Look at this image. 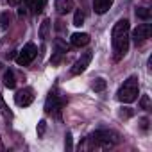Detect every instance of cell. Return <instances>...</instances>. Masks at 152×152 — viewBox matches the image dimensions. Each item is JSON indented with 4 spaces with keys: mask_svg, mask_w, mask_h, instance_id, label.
I'll return each instance as SVG.
<instances>
[{
    "mask_svg": "<svg viewBox=\"0 0 152 152\" xmlns=\"http://www.w3.org/2000/svg\"><path fill=\"white\" fill-rule=\"evenodd\" d=\"M113 38V52H115V61H120L127 50H129V20H118L113 27L111 32Z\"/></svg>",
    "mask_w": 152,
    "mask_h": 152,
    "instance_id": "cell-1",
    "label": "cell"
},
{
    "mask_svg": "<svg viewBox=\"0 0 152 152\" xmlns=\"http://www.w3.org/2000/svg\"><path fill=\"white\" fill-rule=\"evenodd\" d=\"M140 107L141 109H150V97L148 95H143L140 99Z\"/></svg>",
    "mask_w": 152,
    "mask_h": 152,
    "instance_id": "cell-21",
    "label": "cell"
},
{
    "mask_svg": "<svg viewBox=\"0 0 152 152\" xmlns=\"http://www.w3.org/2000/svg\"><path fill=\"white\" fill-rule=\"evenodd\" d=\"M138 91H140V86H138V79L134 77H129L127 81H124V84L120 86L118 93H116V99L124 104H131L138 99Z\"/></svg>",
    "mask_w": 152,
    "mask_h": 152,
    "instance_id": "cell-3",
    "label": "cell"
},
{
    "mask_svg": "<svg viewBox=\"0 0 152 152\" xmlns=\"http://www.w3.org/2000/svg\"><path fill=\"white\" fill-rule=\"evenodd\" d=\"M136 16L141 18V20H148V18H150V11H148L147 7H138V9H136Z\"/></svg>",
    "mask_w": 152,
    "mask_h": 152,
    "instance_id": "cell-17",
    "label": "cell"
},
{
    "mask_svg": "<svg viewBox=\"0 0 152 152\" xmlns=\"http://www.w3.org/2000/svg\"><path fill=\"white\" fill-rule=\"evenodd\" d=\"M18 15H20V16H25V15H27V6H20V7H18Z\"/></svg>",
    "mask_w": 152,
    "mask_h": 152,
    "instance_id": "cell-24",
    "label": "cell"
},
{
    "mask_svg": "<svg viewBox=\"0 0 152 152\" xmlns=\"http://www.w3.org/2000/svg\"><path fill=\"white\" fill-rule=\"evenodd\" d=\"M36 56H38V48H36V45H34V43H27V45L18 52V56H16V63H18L20 66H27V64H31V63L34 61Z\"/></svg>",
    "mask_w": 152,
    "mask_h": 152,
    "instance_id": "cell-4",
    "label": "cell"
},
{
    "mask_svg": "<svg viewBox=\"0 0 152 152\" xmlns=\"http://www.w3.org/2000/svg\"><path fill=\"white\" fill-rule=\"evenodd\" d=\"M84 23V11L83 9H75V15H73V25L75 27H81Z\"/></svg>",
    "mask_w": 152,
    "mask_h": 152,
    "instance_id": "cell-15",
    "label": "cell"
},
{
    "mask_svg": "<svg viewBox=\"0 0 152 152\" xmlns=\"http://www.w3.org/2000/svg\"><path fill=\"white\" fill-rule=\"evenodd\" d=\"M70 41H72L73 47H86L90 43V34H86V32H73Z\"/></svg>",
    "mask_w": 152,
    "mask_h": 152,
    "instance_id": "cell-10",
    "label": "cell"
},
{
    "mask_svg": "<svg viewBox=\"0 0 152 152\" xmlns=\"http://www.w3.org/2000/svg\"><path fill=\"white\" fill-rule=\"evenodd\" d=\"M48 31H50V20L45 18L43 23H41V27H39V38L41 39H47L48 38Z\"/></svg>",
    "mask_w": 152,
    "mask_h": 152,
    "instance_id": "cell-14",
    "label": "cell"
},
{
    "mask_svg": "<svg viewBox=\"0 0 152 152\" xmlns=\"http://www.w3.org/2000/svg\"><path fill=\"white\" fill-rule=\"evenodd\" d=\"M129 38H132L136 45H138V43H143L145 39L150 38V23H140V25L132 31V34H131Z\"/></svg>",
    "mask_w": 152,
    "mask_h": 152,
    "instance_id": "cell-7",
    "label": "cell"
},
{
    "mask_svg": "<svg viewBox=\"0 0 152 152\" xmlns=\"http://www.w3.org/2000/svg\"><path fill=\"white\" fill-rule=\"evenodd\" d=\"M4 84H6V88L15 90V86H16V77H15V72H13V70H6V72H4Z\"/></svg>",
    "mask_w": 152,
    "mask_h": 152,
    "instance_id": "cell-13",
    "label": "cell"
},
{
    "mask_svg": "<svg viewBox=\"0 0 152 152\" xmlns=\"http://www.w3.org/2000/svg\"><path fill=\"white\" fill-rule=\"evenodd\" d=\"M86 140L90 141V147H93V148H109V147H115L120 141L118 134L113 132V131H95Z\"/></svg>",
    "mask_w": 152,
    "mask_h": 152,
    "instance_id": "cell-2",
    "label": "cell"
},
{
    "mask_svg": "<svg viewBox=\"0 0 152 152\" xmlns=\"http://www.w3.org/2000/svg\"><path fill=\"white\" fill-rule=\"evenodd\" d=\"M64 145H66V148L68 150H72L73 147H72V132H66V140H64Z\"/></svg>",
    "mask_w": 152,
    "mask_h": 152,
    "instance_id": "cell-23",
    "label": "cell"
},
{
    "mask_svg": "<svg viewBox=\"0 0 152 152\" xmlns=\"http://www.w3.org/2000/svg\"><path fill=\"white\" fill-rule=\"evenodd\" d=\"M45 129H47V122H45V120H41V122L38 124V136H39V138L45 134Z\"/></svg>",
    "mask_w": 152,
    "mask_h": 152,
    "instance_id": "cell-22",
    "label": "cell"
},
{
    "mask_svg": "<svg viewBox=\"0 0 152 152\" xmlns=\"http://www.w3.org/2000/svg\"><path fill=\"white\" fill-rule=\"evenodd\" d=\"M61 107H63V102L59 100V97L54 95V93H50V95L47 97V102H45V111H47L48 115L59 118V116H61Z\"/></svg>",
    "mask_w": 152,
    "mask_h": 152,
    "instance_id": "cell-5",
    "label": "cell"
},
{
    "mask_svg": "<svg viewBox=\"0 0 152 152\" xmlns=\"http://www.w3.org/2000/svg\"><path fill=\"white\" fill-rule=\"evenodd\" d=\"M25 6L32 13H41L45 7V0H25Z\"/></svg>",
    "mask_w": 152,
    "mask_h": 152,
    "instance_id": "cell-12",
    "label": "cell"
},
{
    "mask_svg": "<svg viewBox=\"0 0 152 152\" xmlns=\"http://www.w3.org/2000/svg\"><path fill=\"white\" fill-rule=\"evenodd\" d=\"M32 100H34V93H32L31 88H23V90H20V91L15 95V102H16L20 107H27V106H31Z\"/></svg>",
    "mask_w": 152,
    "mask_h": 152,
    "instance_id": "cell-8",
    "label": "cell"
},
{
    "mask_svg": "<svg viewBox=\"0 0 152 152\" xmlns=\"http://www.w3.org/2000/svg\"><path fill=\"white\" fill-rule=\"evenodd\" d=\"M91 59H93V52L91 50H88V52H84L77 61H75V64L72 66V73L73 75H79V73H83L88 66H90V63H91Z\"/></svg>",
    "mask_w": 152,
    "mask_h": 152,
    "instance_id": "cell-6",
    "label": "cell"
},
{
    "mask_svg": "<svg viewBox=\"0 0 152 152\" xmlns=\"http://www.w3.org/2000/svg\"><path fill=\"white\" fill-rule=\"evenodd\" d=\"M0 115H4L6 118H11V116H13V113H11V109L7 107V104H6V100H4L2 95H0Z\"/></svg>",
    "mask_w": 152,
    "mask_h": 152,
    "instance_id": "cell-16",
    "label": "cell"
},
{
    "mask_svg": "<svg viewBox=\"0 0 152 152\" xmlns=\"http://www.w3.org/2000/svg\"><path fill=\"white\" fill-rule=\"evenodd\" d=\"M113 2H115V0H93V11L97 15H104V13L109 11Z\"/></svg>",
    "mask_w": 152,
    "mask_h": 152,
    "instance_id": "cell-11",
    "label": "cell"
},
{
    "mask_svg": "<svg viewBox=\"0 0 152 152\" xmlns=\"http://www.w3.org/2000/svg\"><path fill=\"white\" fill-rule=\"evenodd\" d=\"M54 43H56V48H57V52H61V54L68 52V48H70V47H68V45H66V43H64V41H63L61 38H57V39H56Z\"/></svg>",
    "mask_w": 152,
    "mask_h": 152,
    "instance_id": "cell-18",
    "label": "cell"
},
{
    "mask_svg": "<svg viewBox=\"0 0 152 152\" xmlns=\"http://www.w3.org/2000/svg\"><path fill=\"white\" fill-rule=\"evenodd\" d=\"M54 6H56V11L59 15H68V13H72L75 9V2H73V0H56Z\"/></svg>",
    "mask_w": 152,
    "mask_h": 152,
    "instance_id": "cell-9",
    "label": "cell"
},
{
    "mask_svg": "<svg viewBox=\"0 0 152 152\" xmlns=\"http://www.w3.org/2000/svg\"><path fill=\"white\" fill-rule=\"evenodd\" d=\"M0 23H2V29H7L9 27V23H11V15L6 11V13H2V16H0Z\"/></svg>",
    "mask_w": 152,
    "mask_h": 152,
    "instance_id": "cell-19",
    "label": "cell"
},
{
    "mask_svg": "<svg viewBox=\"0 0 152 152\" xmlns=\"http://www.w3.org/2000/svg\"><path fill=\"white\" fill-rule=\"evenodd\" d=\"M0 70H2V63H0Z\"/></svg>",
    "mask_w": 152,
    "mask_h": 152,
    "instance_id": "cell-26",
    "label": "cell"
},
{
    "mask_svg": "<svg viewBox=\"0 0 152 152\" xmlns=\"http://www.w3.org/2000/svg\"><path fill=\"white\" fill-rule=\"evenodd\" d=\"M93 90H95V91H104V90H106V81H104V79H95Z\"/></svg>",
    "mask_w": 152,
    "mask_h": 152,
    "instance_id": "cell-20",
    "label": "cell"
},
{
    "mask_svg": "<svg viewBox=\"0 0 152 152\" xmlns=\"http://www.w3.org/2000/svg\"><path fill=\"white\" fill-rule=\"evenodd\" d=\"M7 2H9V6H20L22 0H7Z\"/></svg>",
    "mask_w": 152,
    "mask_h": 152,
    "instance_id": "cell-25",
    "label": "cell"
}]
</instances>
